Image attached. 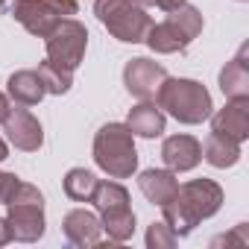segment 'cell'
<instances>
[{
    "label": "cell",
    "mask_w": 249,
    "mask_h": 249,
    "mask_svg": "<svg viewBox=\"0 0 249 249\" xmlns=\"http://www.w3.org/2000/svg\"><path fill=\"white\" fill-rule=\"evenodd\" d=\"M223 205V188L214 179H191L179 185L173 199L161 205L164 223L176 231V237H185L194 231L196 223L214 217Z\"/></svg>",
    "instance_id": "1"
},
{
    "label": "cell",
    "mask_w": 249,
    "mask_h": 249,
    "mask_svg": "<svg viewBox=\"0 0 249 249\" xmlns=\"http://www.w3.org/2000/svg\"><path fill=\"white\" fill-rule=\"evenodd\" d=\"M94 161L111 179H129L138 167L135 135L126 123H106L94 135Z\"/></svg>",
    "instance_id": "2"
},
{
    "label": "cell",
    "mask_w": 249,
    "mask_h": 249,
    "mask_svg": "<svg viewBox=\"0 0 249 249\" xmlns=\"http://www.w3.org/2000/svg\"><path fill=\"white\" fill-rule=\"evenodd\" d=\"M159 108L176 117L179 123L196 126L205 117H211V94L202 82L196 79H164L161 88L156 91Z\"/></svg>",
    "instance_id": "3"
},
{
    "label": "cell",
    "mask_w": 249,
    "mask_h": 249,
    "mask_svg": "<svg viewBox=\"0 0 249 249\" xmlns=\"http://www.w3.org/2000/svg\"><path fill=\"white\" fill-rule=\"evenodd\" d=\"M94 15L117 41L126 44H141L147 30L153 27L147 9L138 0H94Z\"/></svg>",
    "instance_id": "4"
},
{
    "label": "cell",
    "mask_w": 249,
    "mask_h": 249,
    "mask_svg": "<svg viewBox=\"0 0 249 249\" xmlns=\"http://www.w3.org/2000/svg\"><path fill=\"white\" fill-rule=\"evenodd\" d=\"M6 208H9L6 223H9L12 240L36 243L44 234V196L36 185L18 182L12 196L6 199Z\"/></svg>",
    "instance_id": "5"
},
{
    "label": "cell",
    "mask_w": 249,
    "mask_h": 249,
    "mask_svg": "<svg viewBox=\"0 0 249 249\" xmlns=\"http://www.w3.org/2000/svg\"><path fill=\"white\" fill-rule=\"evenodd\" d=\"M199 33H202V15H199V9L179 6V9L170 12L167 21L153 24L147 30V36H144V41H147V47L153 53H161V56L164 53H185L188 44Z\"/></svg>",
    "instance_id": "6"
},
{
    "label": "cell",
    "mask_w": 249,
    "mask_h": 249,
    "mask_svg": "<svg viewBox=\"0 0 249 249\" xmlns=\"http://www.w3.org/2000/svg\"><path fill=\"white\" fill-rule=\"evenodd\" d=\"M44 44H47V59L62 68V71H76L85 59V47H88V30L73 21V18H62L47 36H44Z\"/></svg>",
    "instance_id": "7"
},
{
    "label": "cell",
    "mask_w": 249,
    "mask_h": 249,
    "mask_svg": "<svg viewBox=\"0 0 249 249\" xmlns=\"http://www.w3.org/2000/svg\"><path fill=\"white\" fill-rule=\"evenodd\" d=\"M76 12V0H15L12 6L15 21L38 38H44L62 18H71Z\"/></svg>",
    "instance_id": "8"
},
{
    "label": "cell",
    "mask_w": 249,
    "mask_h": 249,
    "mask_svg": "<svg viewBox=\"0 0 249 249\" xmlns=\"http://www.w3.org/2000/svg\"><path fill=\"white\" fill-rule=\"evenodd\" d=\"M164 79H167V71L159 62H150L144 56L129 59L126 68H123V85H126V91L132 97H138V100H153Z\"/></svg>",
    "instance_id": "9"
},
{
    "label": "cell",
    "mask_w": 249,
    "mask_h": 249,
    "mask_svg": "<svg viewBox=\"0 0 249 249\" xmlns=\"http://www.w3.org/2000/svg\"><path fill=\"white\" fill-rule=\"evenodd\" d=\"M3 132L6 138L15 144V150H24V153H36L41 150L44 144V129H41V123L21 106H9L6 117H3Z\"/></svg>",
    "instance_id": "10"
},
{
    "label": "cell",
    "mask_w": 249,
    "mask_h": 249,
    "mask_svg": "<svg viewBox=\"0 0 249 249\" xmlns=\"http://www.w3.org/2000/svg\"><path fill=\"white\" fill-rule=\"evenodd\" d=\"M211 132L243 144V141L249 138V97H243V100H229V103L211 117Z\"/></svg>",
    "instance_id": "11"
},
{
    "label": "cell",
    "mask_w": 249,
    "mask_h": 249,
    "mask_svg": "<svg viewBox=\"0 0 249 249\" xmlns=\"http://www.w3.org/2000/svg\"><path fill=\"white\" fill-rule=\"evenodd\" d=\"M161 159H164L167 170H173V173L194 170L202 161V144L194 135H170L161 147Z\"/></svg>",
    "instance_id": "12"
},
{
    "label": "cell",
    "mask_w": 249,
    "mask_h": 249,
    "mask_svg": "<svg viewBox=\"0 0 249 249\" xmlns=\"http://www.w3.org/2000/svg\"><path fill=\"white\" fill-rule=\"evenodd\" d=\"M246 59H249V44H243L237 56L226 62V68L220 71V91L226 94V100L249 97V62Z\"/></svg>",
    "instance_id": "13"
},
{
    "label": "cell",
    "mask_w": 249,
    "mask_h": 249,
    "mask_svg": "<svg viewBox=\"0 0 249 249\" xmlns=\"http://www.w3.org/2000/svg\"><path fill=\"white\" fill-rule=\"evenodd\" d=\"M65 229V237L73 243V246H97L100 240V231H103V223L94 211H85V208H76L65 217L62 223Z\"/></svg>",
    "instance_id": "14"
},
{
    "label": "cell",
    "mask_w": 249,
    "mask_h": 249,
    "mask_svg": "<svg viewBox=\"0 0 249 249\" xmlns=\"http://www.w3.org/2000/svg\"><path fill=\"white\" fill-rule=\"evenodd\" d=\"M6 91L18 106H38L47 94L38 71H15L6 82Z\"/></svg>",
    "instance_id": "15"
},
{
    "label": "cell",
    "mask_w": 249,
    "mask_h": 249,
    "mask_svg": "<svg viewBox=\"0 0 249 249\" xmlns=\"http://www.w3.org/2000/svg\"><path fill=\"white\" fill-rule=\"evenodd\" d=\"M138 188H141V194L153 205H164L179 191V182H176V173L173 170H144L138 176Z\"/></svg>",
    "instance_id": "16"
},
{
    "label": "cell",
    "mask_w": 249,
    "mask_h": 249,
    "mask_svg": "<svg viewBox=\"0 0 249 249\" xmlns=\"http://www.w3.org/2000/svg\"><path fill=\"white\" fill-rule=\"evenodd\" d=\"M126 126L132 129V135H141V138H159L164 132V111L159 106H153L150 100H141L132 111H129V120Z\"/></svg>",
    "instance_id": "17"
},
{
    "label": "cell",
    "mask_w": 249,
    "mask_h": 249,
    "mask_svg": "<svg viewBox=\"0 0 249 249\" xmlns=\"http://www.w3.org/2000/svg\"><path fill=\"white\" fill-rule=\"evenodd\" d=\"M202 159H205L211 167H220V170L234 167V164L240 161V144L231 141V138H223V135L211 132V135L205 138V144H202Z\"/></svg>",
    "instance_id": "18"
},
{
    "label": "cell",
    "mask_w": 249,
    "mask_h": 249,
    "mask_svg": "<svg viewBox=\"0 0 249 249\" xmlns=\"http://www.w3.org/2000/svg\"><path fill=\"white\" fill-rule=\"evenodd\" d=\"M100 223H103V231L108 234V240H114V243H123L135 234V214L129 205L100 211Z\"/></svg>",
    "instance_id": "19"
},
{
    "label": "cell",
    "mask_w": 249,
    "mask_h": 249,
    "mask_svg": "<svg viewBox=\"0 0 249 249\" xmlns=\"http://www.w3.org/2000/svg\"><path fill=\"white\" fill-rule=\"evenodd\" d=\"M97 182H100V179H97L91 170L73 167V170H68V176H65V194H68L73 202H91Z\"/></svg>",
    "instance_id": "20"
},
{
    "label": "cell",
    "mask_w": 249,
    "mask_h": 249,
    "mask_svg": "<svg viewBox=\"0 0 249 249\" xmlns=\"http://www.w3.org/2000/svg\"><path fill=\"white\" fill-rule=\"evenodd\" d=\"M91 202H94L97 211H108V208H117V205H129V191L123 188V185H117V182H97Z\"/></svg>",
    "instance_id": "21"
},
{
    "label": "cell",
    "mask_w": 249,
    "mask_h": 249,
    "mask_svg": "<svg viewBox=\"0 0 249 249\" xmlns=\"http://www.w3.org/2000/svg\"><path fill=\"white\" fill-rule=\"evenodd\" d=\"M38 76H41V82H44L47 94H68V91H71V85H73V73H71V71H62V68H56L50 59H44V62L38 65Z\"/></svg>",
    "instance_id": "22"
},
{
    "label": "cell",
    "mask_w": 249,
    "mask_h": 249,
    "mask_svg": "<svg viewBox=\"0 0 249 249\" xmlns=\"http://www.w3.org/2000/svg\"><path fill=\"white\" fill-rule=\"evenodd\" d=\"M147 246L150 249H173L176 246V231L161 220V223H153L147 229Z\"/></svg>",
    "instance_id": "23"
},
{
    "label": "cell",
    "mask_w": 249,
    "mask_h": 249,
    "mask_svg": "<svg viewBox=\"0 0 249 249\" xmlns=\"http://www.w3.org/2000/svg\"><path fill=\"white\" fill-rule=\"evenodd\" d=\"M246 243H249L246 223H240L234 231H229V234H220V237H214V240H211V246H234V249H243Z\"/></svg>",
    "instance_id": "24"
},
{
    "label": "cell",
    "mask_w": 249,
    "mask_h": 249,
    "mask_svg": "<svg viewBox=\"0 0 249 249\" xmlns=\"http://www.w3.org/2000/svg\"><path fill=\"white\" fill-rule=\"evenodd\" d=\"M18 182H21V179H18L15 173H3V170H0V205H6V199L12 196V191H15Z\"/></svg>",
    "instance_id": "25"
},
{
    "label": "cell",
    "mask_w": 249,
    "mask_h": 249,
    "mask_svg": "<svg viewBox=\"0 0 249 249\" xmlns=\"http://www.w3.org/2000/svg\"><path fill=\"white\" fill-rule=\"evenodd\" d=\"M153 3H156L159 9H164V12H173V9L185 6V0H153Z\"/></svg>",
    "instance_id": "26"
},
{
    "label": "cell",
    "mask_w": 249,
    "mask_h": 249,
    "mask_svg": "<svg viewBox=\"0 0 249 249\" xmlns=\"http://www.w3.org/2000/svg\"><path fill=\"white\" fill-rule=\"evenodd\" d=\"M12 240V231H9V223L3 220V217H0V246H6Z\"/></svg>",
    "instance_id": "27"
},
{
    "label": "cell",
    "mask_w": 249,
    "mask_h": 249,
    "mask_svg": "<svg viewBox=\"0 0 249 249\" xmlns=\"http://www.w3.org/2000/svg\"><path fill=\"white\" fill-rule=\"evenodd\" d=\"M6 111H9V100H6V94H0V123H3Z\"/></svg>",
    "instance_id": "28"
},
{
    "label": "cell",
    "mask_w": 249,
    "mask_h": 249,
    "mask_svg": "<svg viewBox=\"0 0 249 249\" xmlns=\"http://www.w3.org/2000/svg\"><path fill=\"white\" fill-rule=\"evenodd\" d=\"M6 156H9V147H6V141H3V138H0V161H3Z\"/></svg>",
    "instance_id": "29"
},
{
    "label": "cell",
    "mask_w": 249,
    "mask_h": 249,
    "mask_svg": "<svg viewBox=\"0 0 249 249\" xmlns=\"http://www.w3.org/2000/svg\"><path fill=\"white\" fill-rule=\"evenodd\" d=\"M138 3H141V6H153V0H138Z\"/></svg>",
    "instance_id": "30"
},
{
    "label": "cell",
    "mask_w": 249,
    "mask_h": 249,
    "mask_svg": "<svg viewBox=\"0 0 249 249\" xmlns=\"http://www.w3.org/2000/svg\"><path fill=\"white\" fill-rule=\"evenodd\" d=\"M3 3H6V0H0V6H3Z\"/></svg>",
    "instance_id": "31"
}]
</instances>
